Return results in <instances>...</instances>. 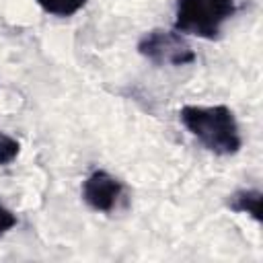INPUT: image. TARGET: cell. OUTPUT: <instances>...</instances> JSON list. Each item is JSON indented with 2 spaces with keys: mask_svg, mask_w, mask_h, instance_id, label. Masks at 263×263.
<instances>
[{
  "mask_svg": "<svg viewBox=\"0 0 263 263\" xmlns=\"http://www.w3.org/2000/svg\"><path fill=\"white\" fill-rule=\"evenodd\" d=\"M179 119L205 150L218 156H232L242 146L236 117L226 105H185L179 111Z\"/></svg>",
  "mask_w": 263,
  "mask_h": 263,
  "instance_id": "1",
  "label": "cell"
},
{
  "mask_svg": "<svg viewBox=\"0 0 263 263\" xmlns=\"http://www.w3.org/2000/svg\"><path fill=\"white\" fill-rule=\"evenodd\" d=\"M236 12V0H177L175 31L214 41Z\"/></svg>",
  "mask_w": 263,
  "mask_h": 263,
  "instance_id": "2",
  "label": "cell"
},
{
  "mask_svg": "<svg viewBox=\"0 0 263 263\" xmlns=\"http://www.w3.org/2000/svg\"><path fill=\"white\" fill-rule=\"evenodd\" d=\"M138 53L154 66H187L195 62V51L179 31L152 29L138 41Z\"/></svg>",
  "mask_w": 263,
  "mask_h": 263,
  "instance_id": "3",
  "label": "cell"
},
{
  "mask_svg": "<svg viewBox=\"0 0 263 263\" xmlns=\"http://www.w3.org/2000/svg\"><path fill=\"white\" fill-rule=\"evenodd\" d=\"M123 191H125L123 183L103 168L92 171L82 181V189H80L84 203L95 212H105V214L117 208L119 199L123 197Z\"/></svg>",
  "mask_w": 263,
  "mask_h": 263,
  "instance_id": "4",
  "label": "cell"
},
{
  "mask_svg": "<svg viewBox=\"0 0 263 263\" xmlns=\"http://www.w3.org/2000/svg\"><path fill=\"white\" fill-rule=\"evenodd\" d=\"M226 205L236 214H249L255 222H261V191L259 189H240L234 191Z\"/></svg>",
  "mask_w": 263,
  "mask_h": 263,
  "instance_id": "5",
  "label": "cell"
},
{
  "mask_svg": "<svg viewBox=\"0 0 263 263\" xmlns=\"http://www.w3.org/2000/svg\"><path fill=\"white\" fill-rule=\"evenodd\" d=\"M35 2L41 6L43 12L66 18V16H72L78 10H82L88 0H35Z\"/></svg>",
  "mask_w": 263,
  "mask_h": 263,
  "instance_id": "6",
  "label": "cell"
},
{
  "mask_svg": "<svg viewBox=\"0 0 263 263\" xmlns=\"http://www.w3.org/2000/svg\"><path fill=\"white\" fill-rule=\"evenodd\" d=\"M18 152H21L18 140H14V138H10V136L0 132V166L10 164L18 156Z\"/></svg>",
  "mask_w": 263,
  "mask_h": 263,
  "instance_id": "7",
  "label": "cell"
},
{
  "mask_svg": "<svg viewBox=\"0 0 263 263\" xmlns=\"http://www.w3.org/2000/svg\"><path fill=\"white\" fill-rule=\"evenodd\" d=\"M16 226V216L0 201V238L8 232V230H12Z\"/></svg>",
  "mask_w": 263,
  "mask_h": 263,
  "instance_id": "8",
  "label": "cell"
}]
</instances>
